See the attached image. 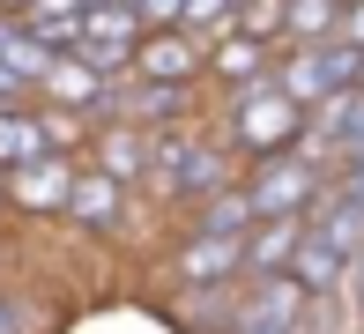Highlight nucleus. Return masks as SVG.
<instances>
[{
  "label": "nucleus",
  "instance_id": "f257e3e1",
  "mask_svg": "<svg viewBox=\"0 0 364 334\" xmlns=\"http://www.w3.org/2000/svg\"><path fill=\"white\" fill-rule=\"evenodd\" d=\"M230 178H238V171H230V141H223V134L208 141V134L186 119V126L156 134V149H149V178H141V186L156 193V200H186V208H193V200L223 193Z\"/></svg>",
  "mask_w": 364,
  "mask_h": 334
},
{
  "label": "nucleus",
  "instance_id": "f03ea898",
  "mask_svg": "<svg viewBox=\"0 0 364 334\" xmlns=\"http://www.w3.org/2000/svg\"><path fill=\"white\" fill-rule=\"evenodd\" d=\"M223 141H230V156H275V149H297V141H305V104H297L275 75L253 82V90H230Z\"/></svg>",
  "mask_w": 364,
  "mask_h": 334
},
{
  "label": "nucleus",
  "instance_id": "7ed1b4c3",
  "mask_svg": "<svg viewBox=\"0 0 364 334\" xmlns=\"http://www.w3.org/2000/svg\"><path fill=\"white\" fill-rule=\"evenodd\" d=\"M245 193H253V215H305L312 200L327 193V163H320V156H305V149L253 156V171H245Z\"/></svg>",
  "mask_w": 364,
  "mask_h": 334
},
{
  "label": "nucleus",
  "instance_id": "20e7f679",
  "mask_svg": "<svg viewBox=\"0 0 364 334\" xmlns=\"http://www.w3.org/2000/svg\"><path fill=\"white\" fill-rule=\"evenodd\" d=\"M275 82L297 97V104H320L327 90H350V82H364V45L350 38H327V45H290L283 60H275Z\"/></svg>",
  "mask_w": 364,
  "mask_h": 334
},
{
  "label": "nucleus",
  "instance_id": "39448f33",
  "mask_svg": "<svg viewBox=\"0 0 364 334\" xmlns=\"http://www.w3.org/2000/svg\"><path fill=\"white\" fill-rule=\"evenodd\" d=\"M201 82H149V75H119L105 90V112H97V119H134V126H186L193 119V104H201Z\"/></svg>",
  "mask_w": 364,
  "mask_h": 334
},
{
  "label": "nucleus",
  "instance_id": "423d86ee",
  "mask_svg": "<svg viewBox=\"0 0 364 334\" xmlns=\"http://www.w3.org/2000/svg\"><path fill=\"white\" fill-rule=\"evenodd\" d=\"M75 171H82V163L68 156V149H45L38 163H15V171H0V186H8V208H23V215H68Z\"/></svg>",
  "mask_w": 364,
  "mask_h": 334
},
{
  "label": "nucleus",
  "instance_id": "0eeeda50",
  "mask_svg": "<svg viewBox=\"0 0 364 334\" xmlns=\"http://www.w3.org/2000/svg\"><path fill=\"white\" fill-rule=\"evenodd\" d=\"M134 75H149V82H208V38H201V30H186V23L141 30Z\"/></svg>",
  "mask_w": 364,
  "mask_h": 334
},
{
  "label": "nucleus",
  "instance_id": "6e6552de",
  "mask_svg": "<svg viewBox=\"0 0 364 334\" xmlns=\"http://www.w3.org/2000/svg\"><path fill=\"white\" fill-rule=\"evenodd\" d=\"M171 282L178 290H201V282H245V238L230 230H186L171 253Z\"/></svg>",
  "mask_w": 364,
  "mask_h": 334
},
{
  "label": "nucleus",
  "instance_id": "1a4fd4ad",
  "mask_svg": "<svg viewBox=\"0 0 364 334\" xmlns=\"http://www.w3.org/2000/svg\"><path fill=\"white\" fill-rule=\"evenodd\" d=\"M275 75V45L268 38H253V30H216L208 38V82L216 90H253V82H268Z\"/></svg>",
  "mask_w": 364,
  "mask_h": 334
},
{
  "label": "nucleus",
  "instance_id": "9d476101",
  "mask_svg": "<svg viewBox=\"0 0 364 334\" xmlns=\"http://www.w3.org/2000/svg\"><path fill=\"white\" fill-rule=\"evenodd\" d=\"M149 149H156V134L134 126V119H97V134H90V163L112 171V178H127V186L149 178Z\"/></svg>",
  "mask_w": 364,
  "mask_h": 334
},
{
  "label": "nucleus",
  "instance_id": "9b49d317",
  "mask_svg": "<svg viewBox=\"0 0 364 334\" xmlns=\"http://www.w3.org/2000/svg\"><path fill=\"white\" fill-rule=\"evenodd\" d=\"M119 215H127V178H112V171H75V193H68V223L75 230H119Z\"/></svg>",
  "mask_w": 364,
  "mask_h": 334
},
{
  "label": "nucleus",
  "instance_id": "f8f14e48",
  "mask_svg": "<svg viewBox=\"0 0 364 334\" xmlns=\"http://www.w3.org/2000/svg\"><path fill=\"white\" fill-rule=\"evenodd\" d=\"M105 90H112L105 67H90L82 53H60L38 97H45V104H60V112H90V119H97V112H105Z\"/></svg>",
  "mask_w": 364,
  "mask_h": 334
},
{
  "label": "nucleus",
  "instance_id": "ddd939ff",
  "mask_svg": "<svg viewBox=\"0 0 364 334\" xmlns=\"http://www.w3.org/2000/svg\"><path fill=\"white\" fill-rule=\"evenodd\" d=\"M297 245H305V215H260V223L245 230V282L253 275H283L297 260Z\"/></svg>",
  "mask_w": 364,
  "mask_h": 334
},
{
  "label": "nucleus",
  "instance_id": "4468645a",
  "mask_svg": "<svg viewBox=\"0 0 364 334\" xmlns=\"http://www.w3.org/2000/svg\"><path fill=\"white\" fill-rule=\"evenodd\" d=\"M305 223L320 230L335 253H364V200H357V193H335V186H327V193L305 208Z\"/></svg>",
  "mask_w": 364,
  "mask_h": 334
},
{
  "label": "nucleus",
  "instance_id": "2eb2a0df",
  "mask_svg": "<svg viewBox=\"0 0 364 334\" xmlns=\"http://www.w3.org/2000/svg\"><path fill=\"white\" fill-rule=\"evenodd\" d=\"M45 149H53L45 112H30V104H0V171H15V163H38Z\"/></svg>",
  "mask_w": 364,
  "mask_h": 334
},
{
  "label": "nucleus",
  "instance_id": "dca6fc26",
  "mask_svg": "<svg viewBox=\"0 0 364 334\" xmlns=\"http://www.w3.org/2000/svg\"><path fill=\"white\" fill-rule=\"evenodd\" d=\"M290 275L305 282L312 297H342V275H350V253H335V245H327L320 230L305 223V245H297V260H290Z\"/></svg>",
  "mask_w": 364,
  "mask_h": 334
},
{
  "label": "nucleus",
  "instance_id": "f3484780",
  "mask_svg": "<svg viewBox=\"0 0 364 334\" xmlns=\"http://www.w3.org/2000/svg\"><path fill=\"white\" fill-rule=\"evenodd\" d=\"M260 215H253V193H245V178H230L223 193L193 200V230H230V238H245Z\"/></svg>",
  "mask_w": 364,
  "mask_h": 334
},
{
  "label": "nucleus",
  "instance_id": "a211bd4d",
  "mask_svg": "<svg viewBox=\"0 0 364 334\" xmlns=\"http://www.w3.org/2000/svg\"><path fill=\"white\" fill-rule=\"evenodd\" d=\"M327 38H342V0H290L283 45H327Z\"/></svg>",
  "mask_w": 364,
  "mask_h": 334
},
{
  "label": "nucleus",
  "instance_id": "6ab92c4d",
  "mask_svg": "<svg viewBox=\"0 0 364 334\" xmlns=\"http://www.w3.org/2000/svg\"><path fill=\"white\" fill-rule=\"evenodd\" d=\"M230 23H238V30H253V38H283V23H290V0H245V8L238 15H230Z\"/></svg>",
  "mask_w": 364,
  "mask_h": 334
},
{
  "label": "nucleus",
  "instance_id": "aec40b11",
  "mask_svg": "<svg viewBox=\"0 0 364 334\" xmlns=\"http://www.w3.org/2000/svg\"><path fill=\"white\" fill-rule=\"evenodd\" d=\"M230 15H238V0H186V8H178V23L201 30V38H216V30H230Z\"/></svg>",
  "mask_w": 364,
  "mask_h": 334
},
{
  "label": "nucleus",
  "instance_id": "412c9836",
  "mask_svg": "<svg viewBox=\"0 0 364 334\" xmlns=\"http://www.w3.org/2000/svg\"><path fill=\"white\" fill-rule=\"evenodd\" d=\"M23 23L38 30L53 53H75V45H82V15H23Z\"/></svg>",
  "mask_w": 364,
  "mask_h": 334
},
{
  "label": "nucleus",
  "instance_id": "4be33fe9",
  "mask_svg": "<svg viewBox=\"0 0 364 334\" xmlns=\"http://www.w3.org/2000/svg\"><path fill=\"white\" fill-rule=\"evenodd\" d=\"M0 334H38V312L23 297H8V290H0Z\"/></svg>",
  "mask_w": 364,
  "mask_h": 334
},
{
  "label": "nucleus",
  "instance_id": "5701e85b",
  "mask_svg": "<svg viewBox=\"0 0 364 334\" xmlns=\"http://www.w3.org/2000/svg\"><path fill=\"white\" fill-rule=\"evenodd\" d=\"M342 305H350V320L364 327V253H350V275H342Z\"/></svg>",
  "mask_w": 364,
  "mask_h": 334
},
{
  "label": "nucleus",
  "instance_id": "b1692460",
  "mask_svg": "<svg viewBox=\"0 0 364 334\" xmlns=\"http://www.w3.org/2000/svg\"><path fill=\"white\" fill-rule=\"evenodd\" d=\"M178 8H186V0H134V15L149 30H164V23H178Z\"/></svg>",
  "mask_w": 364,
  "mask_h": 334
},
{
  "label": "nucleus",
  "instance_id": "393cba45",
  "mask_svg": "<svg viewBox=\"0 0 364 334\" xmlns=\"http://www.w3.org/2000/svg\"><path fill=\"white\" fill-rule=\"evenodd\" d=\"M342 38L364 45V0H342Z\"/></svg>",
  "mask_w": 364,
  "mask_h": 334
},
{
  "label": "nucleus",
  "instance_id": "a878e982",
  "mask_svg": "<svg viewBox=\"0 0 364 334\" xmlns=\"http://www.w3.org/2000/svg\"><path fill=\"white\" fill-rule=\"evenodd\" d=\"M30 15H82V0H23Z\"/></svg>",
  "mask_w": 364,
  "mask_h": 334
},
{
  "label": "nucleus",
  "instance_id": "bb28decb",
  "mask_svg": "<svg viewBox=\"0 0 364 334\" xmlns=\"http://www.w3.org/2000/svg\"><path fill=\"white\" fill-rule=\"evenodd\" d=\"M15 23H23V15H0V45H8V30H15Z\"/></svg>",
  "mask_w": 364,
  "mask_h": 334
},
{
  "label": "nucleus",
  "instance_id": "cd10ccee",
  "mask_svg": "<svg viewBox=\"0 0 364 334\" xmlns=\"http://www.w3.org/2000/svg\"><path fill=\"white\" fill-rule=\"evenodd\" d=\"M82 8H112V0H82Z\"/></svg>",
  "mask_w": 364,
  "mask_h": 334
},
{
  "label": "nucleus",
  "instance_id": "c85d7f7f",
  "mask_svg": "<svg viewBox=\"0 0 364 334\" xmlns=\"http://www.w3.org/2000/svg\"><path fill=\"white\" fill-rule=\"evenodd\" d=\"M0 208H8V186H0Z\"/></svg>",
  "mask_w": 364,
  "mask_h": 334
},
{
  "label": "nucleus",
  "instance_id": "c756f323",
  "mask_svg": "<svg viewBox=\"0 0 364 334\" xmlns=\"http://www.w3.org/2000/svg\"><path fill=\"white\" fill-rule=\"evenodd\" d=\"M357 334H364V327H357Z\"/></svg>",
  "mask_w": 364,
  "mask_h": 334
}]
</instances>
